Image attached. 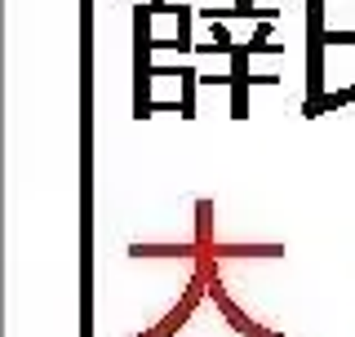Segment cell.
I'll list each match as a JSON object with an SVG mask.
<instances>
[{
	"label": "cell",
	"instance_id": "cell-6",
	"mask_svg": "<svg viewBox=\"0 0 355 337\" xmlns=\"http://www.w3.org/2000/svg\"><path fill=\"white\" fill-rule=\"evenodd\" d=\"M214 257L218 262H240V257H266V262H275V257H284V244H214Z\"/></svg>",
	"mask_w": 355,
	"mask_h": 337
},
{
	"label": "cell",
	"instance_id": "cell-4",
	"mask_svg": "<svg viewBox=\"0 0 355 337\" xmlns=\"http://www.w3.org/2000/svg\"><path fill=\"white\" fill-rule=\"evenodd\" d=\"M231 116L244 120L249 116V85H258V76H249V58H253V49H249V40L244 44H231Z\"/></svg>",
	"mask_w": 355,
	"mask_h": 337
},
{
	"label": "cell",
	"instance_id": "cell-1",
	"mask_svg": "<svg viewBox=\"0 0 355 337\" xmlns=\"http://www.w3.org/2000/svg\"><path fill=\"white\" fill-rule=\"evenodd\" d=\"M151 18L155 9L151 5H138L133 9V120L138 125H147V120L155 116V62H151Z\"/></svg>",
	"mask_w": 355,
	"mask_h": 337
},
{
	"label": "cell",
	"instance_id": "cell-8",
	"mask_svg": "<svg viewBox=\"0 0 355 337\" xmlns=\"http://www.w3.org/2000/svg\"><path fill=\"white\" fill-rule=\"evenodd\" d=\"M196 244L200 249H214L218 235H214V200H200L196 205Z\"/></svg>",
	"mask_w": 355,
	"mask_h": 337
},
{
	"label": "cell",
	"instance_id": "cell-2",
	"mask_svg": "<svg viewBox=\"0 0 355 337\" xmlns=\"http://www.w3.org/2000/svg\"><path fill=\"white\" fill-rule=\"evenodd\" d=\"M329 31H324V0H306V103L302 116L315 120L320 103H324V49H329Z\"/></svg>",
	"mask_w": 355,
	"mask_h": 337
},
{
	"label": "cell",
	"instance_id": "cell-10",
	"mask_svg": "<svg viewBox=\"0 0 355 337\" xmlns=\"http://www.w3.org/2000/svg\"><path fill=\"white\" fill-rule=\"evenodd\" d=\"M209 40H214L222 53H227L231 44H236V40H231V31H227V22H209Z\"/></svg>",
	"mask_w": 355,
	"mask_h": 337
},
{
	"label": "cell",
	"instance_id": "cell-3",
	"mask_svg": "<svg viewBox=\"0 0 355 337\" xmlns=\"http://www.w3.org/2000/svg\"><path fill=\"white\" fill-rule=\"evenodd\" d=\"M209 302H214V306L222 311V320H227L240 337H284L280 329H266V324H258L253 316H244L236 302H231V293L222 288V279H218V275H209Z\"/></svg>",
	"mask_w": 355,
	"mask_h": 337
},
{
	"label": "cell",
	"instance_id": "cell-11",
	"mask_svg": "<svg viewBox=\"0 0 355 337\" xmlns=\"http://www.w3.org/2000/svg\"><path fill=\"white\" fill-rule=\"evenodd\" d=\"M147 5L155 9V14H173V0H147Z\"/></svg>",
	"mask_w": 355,
	"mask_h": 337
},
{
	"label": "cell",
	"instance_id": "cell-5",
	"mask_svg": "<svg viewBox=\"0 0 355 337\" xmlns=\"http://www.w3.org/2000/svg\"><path fill=\"white\" fill-rule=\"evenodd\" d=\"M129 257H151V262H196L200 257V244L191 240V244H129Z\"/></svg>",
	"mask_w": 355,
	"mask_h": 337
},
{
	"label": "cell",
	"instance_id": "cell-7",
	"mask_svg": "<svg viewBox=\"0 0 355 337\" xmlns=\"http://www.w3.org/2000/svg\"><path fill=\"white\" fill-rule=\"evenodd\" d=\"M178 107H182V120H196V89H200V71L196 67H182L178 71Z\"/></svg>",
	"mask_w": 355,
	"mask_h": 337
},
{
	"label": "cell",
	"instance_id": "cell-9",
	"mask_svg": "<svg viewBox=\"0 0 355 337\" xmlns=\"http://www.w3.org/2000/svg\"><path fill=\"white\" fill-rule=\"evenodd\" d=\"M347 103H355V85H347V89H333V94H324V103H320V111H338V107H347Z\"/></svg>",
	"mask_w": 355,
	"mask_h": 337
}]
</instances>
